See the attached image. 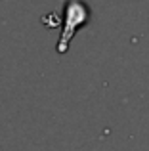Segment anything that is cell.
<instances>
[{
    "mask_svg": "<svg viewBox=\"0 0 149 151\" xmlns=\"http://www.w3.org/2000/svg\"><path fill=\"white\" fill-rule=\"evenodd\" d=\"M42 23H44L46 27H50V29H54V27H57V23H59V17H57L56 14H50L48 17H42Z\"/></svg>",
    "mask_w": 149,
    "mask_h": 151,
    "instance_id": "7a4b0ae2",
    "label": "cell"
},
{
    "mask_svg": "<svg viewBox=\"0 0 149 151\" xmlns=\"http://www.w3.org/2000/svg\"><path fill=\"white\" fill-rule=\"evenodd\" d=\"M90 17H92V10L84 0H67L63 10V27L56 46L57 54H67L74 35L90 21Z\"/></svg>",
    "mask_w": 149,
    "mask_h": 151,
    "instance_id": "6da1fadb",
    "label": "cell"
}]
</instances>
